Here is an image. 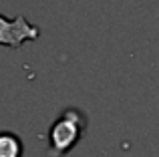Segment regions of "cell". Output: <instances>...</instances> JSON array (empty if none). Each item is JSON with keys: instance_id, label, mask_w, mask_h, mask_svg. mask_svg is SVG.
<instances>
[{"instance_id": "cell-1", "label": "cell", "mask_w": 159, "mask_h": 157, "mask_svg": "<svg viewBox=\"0 0 159 157\" xmlns=\"http://www.w3.org/2000/svg\"><path fill=\"white\" fill-rule=\"evenodd\" d=\"M87 115L77 107H69L58 113V117L48 127V157H65L83 141L87 133Z\"/></svg>"}, {"instance_id": "cell-2", "label": "cell", "mask_w": 159, "mask_h": 157, "mask_svg": "<svg viewBox=\"0 0 159 157\" xmlns=\"http://www.w3.org/2000/svg\"><path fill=\"white\" fill-rule=\"evenodd\" d=\"M40 36V28L26 20L24 14H18L14 18H6L0 14V47L20 48L28 40H36Z\"/></svg>"}, {"instance_id": "cell-3", "label": "cell", "mask_w": 159, "mask_h": 157, "mask_svg": "<svg viewBox=\"0 0 159 157\" xmlns=\"http://www.w3.org/2000/svg\"><path fill=\"white\" fill-rule=\"evenodd\" d=\"M22 139L12 131H0V157H22Z\"/></svg>"}]
</instances>
